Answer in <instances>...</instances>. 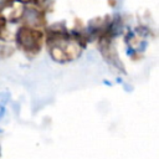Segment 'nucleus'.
I'll return each mask as SVG.
<instances>
[{"label": "nucleus", "instance_id": "nucleus-1", "mask_svg": "<svg viewBox=\"0 0 159 159\" xmlns=\"http://www.w3.org/2000/svg\"><path fill=\"white\" fill-rule=\"evenodd\" d=\"M48 51L57 62L72 61L81 53V46L77 40H71L66 34H56L48 37Z\"/></svg>", "mask_w": 159, "mask_h": 159}, {"label": "nucleus", "instance_id": "nucleus-2", "mask_svg": "<svg viewBox=\"0 0 159 159\" xmlns=\"http://www.w3.org/2000/svg\"><path fill=\"white\" fill-rule=\"evenodd\" d=\"M16 42H17V46L27 56H35L41 50L42 34L37 30H34V29L22 27L17 31Z\"/></svg>", "mask_w": 159, "mask_h": 159}]
</instances>
